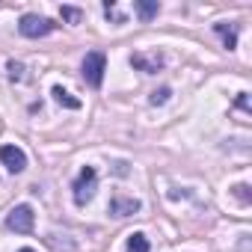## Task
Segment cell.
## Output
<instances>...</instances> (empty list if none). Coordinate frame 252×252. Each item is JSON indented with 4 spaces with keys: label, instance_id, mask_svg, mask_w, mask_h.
Listing matches in <instances>:
<instances>
[{
    "label": "cell",
    "instance_id": "obj_1",
    "mask_svg": "<svg viewBox=\"0 0 252 252\" xmlns=\"http://www.w3.org/2000/svg\"><path fill=\"white\" fill-rule=\"evenodd\" d=\"M95 190H98V172L92 169V166H83L80 172H77V178H74V184H71V196H74V205H86L92 196H95Z\"/></svg>",
    "mask_w": 252,
    "mask_h": 252
},
{
    "label": "cell",
    "instance_id": "obj_2",
    "mask_svg": "<svg viewBox=\"0 0 252 252\" xmlns=\"http://www.w3.org/2000/svg\"><path fill=\"white\" fill-rule=\"evenodd\" d=\"M83 80L92 86V89H98L101 83H104V71H107V57L101 54V51H92V54H86V60H83Z\"/></svg>",
    "mask_w": 252,
    "mask_h": 252
},
{
    "label": "cell",
    "instance_id": "obj_3",
    "mask_svg": "<svg viewBox=\"0 0 252 252\" xmlns=\"http://www.w3.org/2000/svg\"><path fill=\"white\" fill-rule=\"evenodd\" d=\"M54 21L51 18H42V15H24L21 21H18V33L21 36H27V39H42V36H48V33H54Z\"/></svg>",
    "mask_w": 252,
    "mask_h": 252
},
{
    "label": "cell",
    "instance_id": "obj_4",
    "mask_svg": "<svg viewBox=\"0 0 252 252\" xmlns=\"http://www.w3.org/2000/svg\"><path fill=\"white\" fill-rule=\"evenodd\" d=\"M33 222H36V214H33L30 205H15V208L9 211V217H6V225H9L12 231H18V234L33 231Z\"/></svg>",
    "mask_w": 252,
    "mask_h": 252
},
{
    "label": "cell",
    "instance_id": "obj_5",
    "mask_svg": "<svg viewBox=\"0 0 252 252\" xmlns=\"http://www.w3.org/2000/svg\"><path fill=\"white\" fill-rule=\"evenodd\" d=\"M0 163H3L12 175H18V172L27 169V155L18 146H3V149H0Z\"/></svg>",
    "mask_w": 252,
    "mask_h": 252
},
{
    "label": "cell",
    "instance_id": "obj_6",
    "mask_svg": "<svg viewBox=\"0 0 252 252\" xmlns=\"http://www.w3.org/2000/svg\"><path fill=\"white\" fill-rule=\"evenodd\" d=\"M137 211H140V202L131 199V196H113L110 199V214L113 217H131Z\"/></svg>",
    "mask_w": 252,
    "mask_h": 252
},
{
    "label": "cell",
    "instance_id": "obj_7",
    "mask_svg": "<svg viewBox=\"0 0 252 252\" xmlns=\"http://www.w3.org/2000/svg\"><path fill=\"white\" fill-rule=\"evenodd\" d=\"M131 65H134V68H140V71H149V74H152V71H158V68L163 65V60H160V57H146V54H134V57H131Z\"/></svg>",
    "mask_w": 252,
    "mask_h": 252
},
{
    "label": "cell",
    "instance_id": "obj_8",
    "mask_svg": "<svg viewBox=\"0 0 252 252\" xmlns=\"http://www.w3.org/2000/svg\"><path fill=\"white\" fill-rule=\"evenodd\" d=\"M214 30L222 36V42H225V48H228V51H231V48H237V24H231V27H228V24L222 21V24H214Z\"/></svg>",
    "mask_w": 252,
    "mask_h": 252
},
{
    "label": "cell",
    "instance_id": "obj_9",
    "mask_svg": "<svg viewBox=\"0 0 252 252\" xmlns=\"http://www.w3.org/2000/svg\"><path fill=\"white\" fill-rule=\"evenodd\" d=\"M51 95L57 98V104H63V107H68V110H80V101L71 95V92H65L63 86H54L51 89Z\"/></svg>",
    "mask_w": 252,
    "mask_h": 252
},
{
    "label": "cell",
    "instance_id": "obj_10",
    "mask_svg": "<svg viewBox=\"0 0 252 252\" xmlns=\"http://www.w3.org/2000/svg\"><path fill=\"white\" fill-rule=\"evenodd\" d=\"M137 12H140L143 21H152L160 12V3H155V0H137Z\"/></svg>",
    "mask_w": 252,
    "mask_h": 252
},
{
    "label": "cell",
    "instance_id": "obj_11",
    "mask_svg": "<svg viewBox=\"0 0 252 252\" xmlns=\"http://www.w3.org/2000/svg\"><path fill=\"white\" fill-rule=\"evenodd\" d=\"M152 246H149V237L143 234V231H134L131 237H128V252H149Z\"/></svg>",
    "mask_w": 252,
    "mask_h": 252
},
{
    "label": "cell",
    "instance_id": "obj_12",
    "mask_svg": "<svg viewBox=\"0 0 252 252\" xmlns=\"http://www.w3.org/2000/svg\"><path fill=\"white\" fill-rule=\"evenodd\" d=\"M169 95H172V89H169V86H160V89H155V92H152V98H149V101L158 107V104H166V101H169Z\"/></svg>",
    "mask_w": 252,
    "mask_h": 252
},
{
    "label": "cell",
    "instance_id": "obj_13",
    "mask_svg": "<svg viewBox=\"0 0 252 252\" xmlns=\"http://www.w3.org/2000/svg\"><path fill=\"white\" fill-rule=\"evenodd\" d=\"M60 15H63L65 21H71V24H77V21H80V9H74V6H63V9H60Z\"/></svg>",
    "mask_w": 252,
    "mask_h": 252
},
{
    "label": "cell",
    "instance_id": "obj_14",
    "mask_svg": "<svg viewBox=\"0 0 252 252\" xmlns=\"http://www.w3.org/2000/svg\"><path fill=\"white\" fill-rule=\"evenodd\" d=\"M6 68H9V77L12 80H24V65L21 63H9Z\"/></svg>",
    "mask_w": 252,
    "mask_h": 252
},
{
    "label": "cell",
    "instance_id": "obj_15",
    "mask_svg": "<svg viewBox=\"0 0 252 252\" xmlns=\"http://www.w3.org/2000/svg\"><path fill=\"white\" fill-rule=\"evenodd\" d=\"M234 196H237L240 202H249V187H246V184H237V187H234Z\"/></svg>",
    "mask_w": 252,
    "mask_h": 252
},
{
    "label": "cell",
    "instance_id": "obj_16",
    "mask_svg": "<svg viewBox=\"0 0 252 252\" xmlns=\"http://www.w3.org/2000/svg\"><path fill=\"white\" fill-rule=\"evenodd\" d=\"M237 107H243V110H249V98H246V92H240V98H237Z\"/></svg>",
    "mask_w": 252,
    "mask_h": 252
},
{
    "label": "cell",
    "instance_id": "obj_17",
    "mask_svg": "<svg viewBox=\"0 0 252 252\" xmlns=\"http://www.w3.org/2000/svg\"><path fill=\"white\" fill-rule=\"evenodd\" d=\"M18 252H36V249H30V246H24V249H18Z\"/></svg>",
    "mask_w": 252,
    "mask_h": 252
}]
</instances>
